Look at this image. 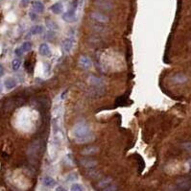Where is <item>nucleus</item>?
<instances>
[{
    "label": "nucleus",
    "mask_w": 191,
    "mask_h": 191,
    "mask_svg": "<svg viewBox=\"0 0 191 191\" xmlns=\"http://www.w3.org/2000/svg\"><path fill=\"white\" fill-rule=\"evenodd\" d=\"M91 133H90L89 127L83 122L78 123L77 125H75L73 130H72V135L74 136V139L75 138H80V137L89 135Z\"/></svg>",
    "instance_id": "f257e3e1"
},
{
    "label": "nucleus",
    "mask_w": 191,
    "mask_h": 191,
    "mask_svg": "<svg viewBox=\"0 0 191 191\" xmlns=\"http://www.w3.org/2000/svg\"><path fill=\"white\" fill-rule=\"evenodd\" d=\"M94 4L96 7L104 11H111L114 9V4L110 0H95Z\"/></svg>",
    "instance_id": "f03ea898"
},
{
    "label": "nucleus",
    "mask_w": 191,
    "mask_h": 191,
    "mask_svg": "<svg viewBox=\"0 0 191 191\" xmlns=\"http://www.w3.org/2000/svg\"><path fill=\"white\" fill-rule=\"evenodd\" d=\"M90 16H91L92 19H94L97 22H100V23H106L110 20L109 16L102 14L101 12H91Z\"/></svg>",
    "instance_id": "7ed1b4c3"
},
{
    "label": "nucleus",
    "mask_w": 191,
    "mask_h": 191,
    "mask_svg": "<svg viewBox=\"0 0 191 191\" xmlns=\"http://www.w3.org/2000/svg\"><path fill=\"white\" fill-rule=\"evenodd\" d=\"M73 45H74V39L72 38H67L65 39L63 43H62V48L64 50V52L65 54H68L70 53L72 48H73Z\"/></svg>",
    "instance_id": "20e7f679"
},
{
    "label": "nucleus",
    "mask_w": 191,
    "mask_h": 191,
    "mask_svg": "<svg viewBox=\"0 0 191 191\" xmlns=\"http://www.w3.org/2000/svg\"><path fill=\"white\" fill-rule=\"evenodd\" d=\"M75 11L76 10H74V9H71V10H68L67 12H65L63 15V19L65 22H74L77 19Z\"/></svg>",
    "instance_id": "39448f33"
},
{
    "label": "nucleus",
    "mask_w": 191,
    "mask_h": 191,
    "mask_svg": "<svg viewBox=\"0 0 191 191\" xmlns=\"http://www.w3.org/2000/svg\"><path fill=\"white\" fill-rule=\"evenodd\" d=\"M99 151H100V148L98 146H95V145L92 146L91 145V146H88V147H85V149H83L81 154L84 155V156H92V155L97 154Z\"/></svg>",
    "instance_id": "423d86ee"
},
{
    "label": "nucleus",
    "mask_w": 191,
    "mask_h": 191,
    "mask_svg": "<svg viewBox=\"0 0 191 191\" xmlns=\"http://www.w3.org/2000/svg\"><path fill=\"white\" fill-rule=\"evenodd\" d=\"M80 164L86 168V169H89V168H93L97 165V161L95 160H92V159H82L80 160Z\"/></svg>",
    "instance_id": "0eeeda50"
},
{
    "label": "nucleus",
    "mask_w": 191,
    "mask_h": 191,
    "mask_svg": "<svg viewBox=\"0 0 191 191\" xmlns=\"http://www.w3.org/2000/svg\"><path fill=\"white\" fill-rule=\"evenodd\" d=\"M78 64H79L80 67H82L84 69H89L91 66V60L89 57L81 56L79 58V62H78Z\"/></svg>",
    "instance_id": "6e6552de"
},
{
    "label": "nucleus",
    "mask_w": 191,
    "mask_h": 191,
    "mask_svg": "<svg viewBox=\"0 0 191 191\" xmlns=\"http://www.w3.org/2000/svg\"><path fill=\"white\" fill-rule=\"evenodd\" d=\"M171 80L175 84H185L187 81V77L183 73H177L171 78Z\"/></svg>",
    "instance_id": "1a4fd4ad"
},
{
    "label": "nucleus",
    "mask_w": 191,
    "mask_h": 191,
    "mask_svg": "<svg viewBox=\"0 0 191 191\" xmlns=\"http://www.w3.org/2000/svg\"><path fill=\"white\" fill-rule=\"evenodd\" d=\"M39 55L43 56V57H48L51 54V50L50 47L47 43H41L39 47Z\"/></svg>",
    "instance_id": "9d476101"
},
{
    "label": "nucleus",
    "mask_w": 191,
    "mask_h": 191,
    "mask_svg": "<svg viewBox=\"0 0 191 191\" xmlns=\"http://www.w3.org/2000/svg\"><path fill=\"white\" fill-rule=\"evenodd\" d=\"M110 184H112V179L110 178V177H107V178H105V179L101 180L99 183L97 184L96 187H97V189L102 190V189H104L105 187H107L108 185H110Z\"/></svg>",
    "instance_id": "9b49d317"
},
{
    "label": "nucleus",
    "mask_w": 191,
    "mask_h": 191,
    "mask_svg": "<svg viewBox=\"0 0 191 191\" xmlns=\"http://www.w3.org/2000/svg\"><path fill=\"white\" fill-rule=\"evenodd\" d=\"M32 8L35 12L37 13H43L44 12V5L42 2L39 1V0H35L32 2Z\"/></svg>",
    "instance_id": "f8f14e48"
},
{
    "label": "nucleus",
    "mask_w": 191,
    "mask_h": 191,
    "mask_svg": "<svg viewBox=\"0 0 191 191\" xmlns=\"http://www.w3.org/2000/svg\"><path fill=\"white\" fill-rule=\"evenodd\" d=\"M50 10H51L52 13H54L55 15H59V14H60V13L63 12L64 6H63V4L60 3V2H56V3H54L53 5L50 7Z\"/></svg>",
    "instance_id": "ddd939ff"
},
{
    "label": "nucleus",
    "mask_w": 191,
    "mask_h": 191,
    "mask_svg": "<svg viewBox=\"0 0 191 191\" xmlns=\"http://www.w3.org/2000/svg\"><path fill=\"white\" fill-rule=\"evenodd\" d=\"M42 184L46 187H53L56 185V181L50 176H45L42 180Z\"/></svg>",
    "instance_id": "4468645a"
},
{
    "label": "nucleus",
    "mask_w": 191,
    "mask_h": 191,
    "mask_svg": "<svg viewBox=\"0 0 191 191\" xmlns=\"http://www.w3.org/2000/svg\"><path fill=\"white\" fill-rule=\"evenodd\" d=\"M94 139V135L92 134H90L89 135H86L84 137H80V138H75V142L79 143V144H83V143H88L90 142Z\"/></svg>",
    "instance_id": "2eb2a0df"
},
{
    "label": "nucleus",
    "mask_w": 191,
    "mask_h": 191,
    "mask_svg": "<svg viewBox=\"0 0 191 191\" xmlns=\"http://www.w3.org/2000/svg\"><path fill=\"white\" fill-rule=\"evenodd\" d=\"M4 85L7 89H13L16 85V81L14 78H7L4 82Z\"/></svg>",
    "instance_id": "dca6fc26"
},
{
    "label": "nucleus",
    "mask_w": 191,
    "mask_h": 191,
    "mask_svg": "<svg viewBox=\"0 0 191 191\" xmlns=\"http://www.w3.org/2000/svg\"><path fill=\"white\" fill-rule=\"evenodd\" d=\"M45 25H46V27L50 30V31H58L59 30V26L57 25V23L55 21H53L52 19H46L45 20Z\"/></svg>",
    "instance_id": "f3484780"
},
{
    "label": "nucleus",
    "mask_w": 191,
    "mask_h": 191,
    "mask_svg": "<svg viewBox=\"0 0 191 191\" xmlns=\"http://www.w3.org/2000/svg\"><path fill=\"white\" fill-rule=\"evenodd\" d=\"M89 83L91 85H94V86H101L103 82L100 78L96 77V76H90L89 78Z\"/></svg>",
    "instance_id": "a211bd4d"
},
{
    "label": "nucleus",
    "mask_w": 191,
    "mask_h": 191,
    "mask_svg": "<svg viewBox=\"0 0 191 191\" xmlns=\"http://www.w3.org/2000/svg\"><path fill=\"white\" fill-rule=\"evenodd\" d=\"M43 32V27L41 25H35L31 28L30 30V34L33 35V36H36V35H39Z\"/></svg>",
    "instance_id": "6ab92c4d"
},
{
    "label": "nucleus",
    "mask_w": 191,
    "mask_h": 191,
    "mask_svg": "<svg viewBox=\"0 0 191 191\" xmlns=\"http://www.w3.org/2000/svg\"><path fill=\"white\" fill-rule=\"evenodd\" d=\"M21 66V62H20V60L19 59H15L13 62H12V68H13V70L16 71V70H19V69L20 68Z\"/></svg>",
    "instance_id": "aec40b11"
},
{
    "label": "nucleus",
    "mask_w": 191,
    "mask_h": 191,
    "mask_svg": "<svg viewBox=\"0 0 191 191\" xmlns=\"http://www.w3.org/2000/svg\"><path fill=\"white\" fill-rule=\"evenodd\" d=\"M23 52H29L32 49V43L30 41H25L22 43V45L20 47Z\"/></svg>",
    "instance_id": "412c9836"
},
{
    "label": "nucleus",
    "mask_w": 191,
    "mask_h": 191,
    "mask_svg": "<svg viewBox=\"0 0 191 191\" xmlns=\"http://www.w3.org/2000/svg\"><path fill=\"white\" fill-rule=\"evenodd\" d=\"M189 184V181L187 179H183V180H180L178 181V185L181 187V188H187L190 185Z\"/></svg>",
    "instance_id": "4be33fe9"
},
{
    "label": "nucleus",
    "mask_w": 191,
    "mask_h": 191,
    "mask_svg": "<svg viewBox=\"0 0 191 191\" xmlns=\"http://www.w3.org/2000/svg\"><path fill=\"white\" fill-rule=\"evenodd\" d=\"M117 189H118V187H117L116 185H114V184H110V185H108L107 187H105L104 189H102L101 191H117Z\"/></svg>",
    "instance_id": "5701e85b"
},
{
    "label": "nucleus",
    "mask_w": 191,
    "mask_h": 191,
    "mask_svg": "<svg viewBox=\"0 0 191 191\" xmlns=\"http://www.w3.org/2000/svg\"><path fill=\"white\" fill-rule=\"evenodd\" d=\"M70 191H84L83 187L79 184H73L70 186Z\"/></svg>",
    "instance_id": "b1692460"
},
{
    "label": "nucleus",
    "mask_w": 191,
    "mask_h": 191,
    "mask_svg": "<svg viewBox=\"0 0 191 191\" xmlns=\"http://www.w3.org/2000/svg\"><path fill=\"white\" fill-rule=\"evenodd\" d=\"M29 16H30V19L32 21H36L38 19V15L36 13H34V12H30L29 13Z\"/></svg>",
    "instance_id": "393cba45"
},
{
    "label": "nucleus",
    "mask_w": 191,
    "mask_h": 191,
    "mask_svg": "<svg viewBox=\"0 0 191 191\" xmlns=\"http://www.w3.org/2000/svg\"><path fill=\"white\" fill-rule=\"evenodd\" d=\"M15 54L17 56V57H20V56H22V54H23V51H22V49L19 47V48H16L15 50Z\"/></svg>",
    "instance_id": "a878e982"
},
{
    "label": "nucleus",
    "mask_w": 191,
    "mask_h": 191,
    "mask_svg": "<svg viewBox=\"0 0 191 191\" xmlns=\"http://www.w3.org/2000/svg\"><path fill=\"white\" fill-rule=\"evenodd\" d=\"M184 147H185V148L186 150L191 151V142H187V143H185V144L184 145Z\"/></svg>",
    "instance_id": "bb28decb"
},
{
    "label": "nucleus",
    "mask_w": 191,
    "mask_h": 191,
    "mask_svg": "<svg viewBox=\"0 0 191 191\" xmlns=\"http://www.w3.org/2000/svg\"><path fill=\"white\" fill-rule=\"evenodd\" d=\"M29 2H30V0H21V5L25 7L29 4Z\"/></svg>",
    "instance_id": "cd10ccee"
},
{
    "label": "nucleus",
    "mask_w": 191,
    "mask_h": 191,
    "mask_svg": "<svg viewBox=\"0 0 191 191\" xmlns=\"http://www.w3.org/2000/svg\"><path fill=\"white\" fill-rule=\"evenodd\" d=\"M4 75V67L2 66V64H0V77Z\"/></svg>",
    "instance_id": "c85d7f7f"
},
{
    "label": "nucleus",
    "mask_w": 191,
    "mask_h": 191,
    "mask_svg": "<svg viewBox=\"0 0 191 191\" xmlns=\"http://www.w3.org/2000/svg\"><path fill=\"white\" fill-rule=\"evenodd\" d=\"M55 191H66V190L64 186H58Z\"/></svg>",
    "instance_id": "c756f323"
},
{
    "label": "nucleus",
    "mask_w": 191,
    "mask_h": 191,
    "mask_svg": "<svg viewBox=\"0 0 191 191\" xmlns=\"http://www.w3.org/2000/svg\"><path fill=\"white\" fill-rule=\"evenodd\" d=\"M2 89H3V85L1 83H0V92H2Z\"/></svg>",
    "instance_id": "7c9ffc66"
}]
</instances>
